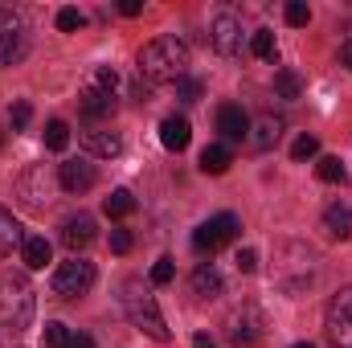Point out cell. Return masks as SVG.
Segmentation results:
<instances>
[{
	"label": "cell",
	"mask_w": 352,
	"mask_h": 348,
	"mask_svg": "<svg viewBox=\"0 0 352 348\" xmlns=\"http://www.w3.org/2000/svg\"><path fill=\"white\" fill-rule=\"evenodd\" d=\"M94 180H98V173H94V164H87V160H66V164H58V184L66 188V193H87V188H94Z\"/></svg>",
	"instance_id": "cell-14"
},
{
	"label": "cell",
	"mask_w": 352,
	"mask_h": 348,
	"mask_svg": "<svg viewBox=\"0 0 352 348\" xmlns=\"http://www.w3.org/2000/svg\"><path fill=\"white\" fill-rule=\"evenodd\" d=\"M176 94H180L184 102H197V98H201V78H188V74H184V78L176 83Z\"/></svg>",
	"instance_id": "cell-33"
},
{
	"label": "cell",
	"mask_w": 352,
	"mask_h": 348,
	"mask_svg": "<svg viewBox=\"0 0 352 348\" xmlns=\"http://www.w3.org/2000/svg\"><path fill=\"white\" fill-rule=\"evenodd\" d=\"M90 287H94V262L87 259H70L54 270V295L58 299H78Z\"/></svg>",
	"instance_id": "cell-8"
},
{
	"label": "cell",
	"mask_w": 352,
	"mask_h": 348,
	"mask_svg": "<svg viewBox=\"0 0 352 348\" xmlns=\"http://www.w3.org/2000/svg\"><path fill=\"white\" fill-rule=\"evenodd\" d=\"M102 209H107V217H131V213H135V197H131L127 188H115Z\"/></svg>",
	"instance_id": "cell-24"
},
{
	"label": "cell",
	"mask_w": 352,
	"mask_h": 348,
	"mask_svg": "<svg viewBox=\"0 0 352 348\" xmlns=\"http://www.w3.org/2000/svg\"><path fill=\"white\" fill-rule=\"evenodd\" d=\"M29 45V29H25V17L12 12V8H0V66H12Z\"/></svg>",
	"instance_id": "cell-9"
},
{
	"label": "cell",
	"mask_w": 352,
	"mask_h": 348,
	"mask_svg": "<svg viewBox=\"0 0 352 348\" xmlns=\"http://www.w3.org/2000/svg\"><path fill=\"white\" fill-rule=\"evenodd\" d=\"M230 164H234V152H230V144H209V148L201 152V173L221 176Z\"/></svg>",
	"instance_id": "cell-20"
},
{
	"label": "cell",
	"mask_w": 352,
	"mask_h": 348,
	"mask_svg": "<svg viewBox=\"0 0 352 348\" xmlns=\"http://www.w3.org/2000/svg\"><path fill=\"white\" fill-rule=\"evenodd\" d=\"M238 234H242V221H238L234 213H217V217H209V221H201V226L192 230V250H197V254H217V250L230 246Z\"/></svg>",
	"instance_id": "cell-6"
},
{
	"label": "cell",
	"mask_w": 352,
	"mask_h": 348,
	"mask_svg": "<svg viewBox=\"0 0 352 348\" xmlns=\"http://www.w3.org/2000/svg\"><path fill=\"white\" fill-rule=\"evenodd\" d=\"M340 66H349V70H352V37L340 45Z\"/></svg>",
	"instance_id": "cell-40"
},
{
	"label": "cell",
	"mask_w": 352,
	"mask_h": 348,
	"mask_svg": "<svg viewBox=\"0 0 352 348\" xmlns=\"http://www.w3.org/2000/svg\"><path fill=\"white\" fill-rule=\"evenodd\" d=\"M173 274H176L173 259H160L156 266H152V283H156V287H164V283H173Z\"/></svg>",
	"instance_id": "cell-35"
},
{
	"label": "cell",
	"mask_w": 352,
	"mask_h": 348,
	"mask_svg": "<svg viewBox=\"0 0 352 348\" xmlns=\"http://www.w3.org/2000/svg\"><path fill=\"white\" fill-rule=\"evenodd\" d=\"M82 25H87V17H82L78 8H62V12H58V29H62V33H74V29H82Z\"/></svg>",
	"instance_id": "cell-31"
},
{
	"label": "cell",
	"mask_w": 352,
	"mask_h": 348,
	"mask_svg": "<svg viewBox=\"0 0 352 348\" xmlns=\"http://www.w3.org/2000/svg\"><path fill=\"white\" fill-rule=\"evenodd\" d=\"M78 140H82V148H87L90 156H102V160H111V156L123 152V140H119L115 131H98V127H90V131H82Z\"/></svg>",
	"instance_id": "cell-16"
},
{
	"label": "cell",
	"mask_w": 352,
	"mask_h": 348,
	"mask_svg": "<svg viewBox=\"0 0 352 348\" xmlns=\"http://www.w3.org/2000/svg\"><path fill=\"white\" fill-rule=\"evenodd\" d=\"M324 332H328V345L332 348H352V287H340L332 295Z\"/></svg>",
	"instance_id": "cell-7"
},
{
	"label": "cell",
	"mask_w": 352,
	"mask_h": 348,
	"mask_svg": "<svg viewBox=\"0 0 352 348\" xmlns=\"http://www.w3.org/2000/svg\"><path fill=\"white\" fill-rule=\"evenodd\" d=\"M66 144H70V127H66L62 119H50V123H45V148L62 152Z\"/></svg>",
	"instance_id": "cell-28"
},
{
	"label": "cell",
	"mask_w": 352,
	"mask_h": 348,
	"mask_svg": "<svg viewBox=\"0 0 352 348\" xmlns=\"http://www.w3.org/2000/svg\"><path fill=\"white\" fill-rule=\"evenodd\" d=\"M54 184H58V176L50 173L45 164H33L29 173L21 176L16 193H21V201H25L29 209H45V205L54 201Z\"/></svg>",
	"instance_id": "cell-11"
},
{
	"label": "cell",
	"mask_w": 352,
	"mask_h": 348,
	"mask_svg": "<svg viewBox=\"0 0 352 348\" xmlns=\"http://www.w3.org/2000/svg\"><path fill=\"white\" fill-rule=\"evenodd\" d=\"M234 262H238V270H242V274H254V270H258V254H254L250 246H242V250L234 254Z\"/></svg>",
	"instance_id": "cell-36"
},
{
	"label": "cell",
	"mask_w": 352,
	"mask_h": 348,
	"mask_svg": "<svg viewBox=\"0 0 352 348\" xmlns=\"http://www.w3.org/2000/svg\"><path fill=\"white\" fill-rule=\"evenodd\" d=\"M29 119H33V107H29V102H12V111H8L12 131H25V127H29Z\"/></svg>",
	"instance_id": "cell-32"
},
{
	"label": "cell",
	"mask_w": 352,
	"mask_h": 348,
	"mask_svg": "<svg viewBox=\"0 0 352 348\" xmlns=\"http://www.w3.org/2000/svg\"><path fill=\"white\" fill-rule=\"evenodd\" d=\"M250 54L263 58V62H274V58H278V45H274V33H270V29H258V33L250 37Z\"/></svg>",
	"instance_id": "cell-25"
},
{
	"label": "cell",
	"mask_w": 352,
	"mask_h": 348,
	"mask_svg": "<svg viewBox=\"0 0 352 348\" xmlns=\"http://www.w3.org/2000/svg\"><path fill=\"white\" fill-rule=\"evenodd\" d=\"M111 250L115 254H127L131 250V234L127 230H111Z\"/></svg>",
	"instance_id": "cell-37"
},
{
	"label": "cell",
	"mask_w": 352,
	"mask_h": 348,
	"mask_svg": "<svg viewBox=\"0 0 352 348\" xmlns=\"http://www.w3.org/2000/svg\"><path fill=\"white\" fill-rule=\"evenodd\" d=\"M316 152H320V140H316V135H307V131H303V135H299V140L291 144V160H295V164H303V160H311Z\"/></svg>",
	"instance_id": "cell-29"
},
{
	"label": "cell",
	"mask_w": 352,
	"mask_h": 348,
	"mask_svg": "<svg viewBox=\"0 0 352 348\" xmlns=\"http://www.w3.org/2000/svg\"><path fill=\"white\" fill-rule=\"evenodd\" d=\"M209 41H213V50H217L221 58H238V54H242V25H238V17L221 12V17L213 21V29H209Z\"/></svg>",
	"instance_id": "cell-12"
},
{
	"label": "cell",
	"mask_w": 352,
	"mask_h": 348,
	"mask_svg": "<svg viewBox=\"0 0 352 348\" xmlns=\"http://www.w3.org/2000/svg\"><path fill=\"white\" fill-rule=\"evenodd\" d=\"M217 131L226 144H242V140H250V115L238 102H226V107H217Z\"/></svg>",
	"instance_id": "cell-13"
},
{
	"label": "cell",
	"mask_w": 352,
	"mask_h": 348,
	"mask_svg": "<svg viewBox=\"0 0 352 348\" xmlns=\"http://www.w3.org/2000/svg\"><path fill=\"white\" fill-rule=\"evenodd\" d=\"M278 135H283V123H278V119H270V115H263V119L254 123L250 144H254L258 152H266V148H274V144H278Z\"/></svg>",
	"instance_id": "cell-23"
},
{
	"label": "cell",
	"mask_w": 352,
	"mask_h": 348,
	"mask_svg": "<svg viewBox=\"0 0 352 348\" xmlns=\"http://www.w3.org/2000/svg\"><path fill=\"white\" fill-rule=\"evenodd\" d=\"M291 348H316V345H307V340H299V345H291Z\"/></svg>",
	"instance_id": "cell-42"
},
{
	"label": "cell",
	"mask_w": 352,
	"mask_h": 348,
	"mask_svg": "<svg viewBox=\"0 0 352 348\" xmlns=\"http://www.w3.org/2000/svg\"><path fill=\"white\" fill-rule=\"evenodd\" d=\"M192 348H217V345H213V340H209V336H205V332H201V336H197V340H192Z\"/></svg>",
	"instance_id": "cell-41"
},
{
	"label": "cell",
	"mask_w": 352,
	"mask_h": 348,
	"mask_svg": "<svg viewBox=\"0 0 352 348\" xmlns=\"http://www.w3.org/2000/svg\"><path fill=\"white\" fill-rule=\"evenodd\" d=\"M316 250L311 246H303V242H283L278 250H274V283L287 291V295H295V291H303L311 279H316Z\"/></svg>",
	"instance_id": "cell-4"
},
{
	"label": "cell",
	"mask_w": 352,
	"mask_h": 348,
	"mask_svg": "<svg viewBox=\"0 0 352 348\" xmlns=\"http://www.w3.org/2000/svg\"><path fill=\"white\" fill-rule=\"evenodd\" d=\"M66 348H94V340H90L87 332H70V340H66Z\"/></svg>",
	"instance_id": "cell-38"
},
{
	"label": "cell",
	"mask_w": 352,
	"mask_h": 348,
	"mask_svg": "<svg viewBox=\"0 0 352 348\" xmlns=\"http://www.w3.org/2000/svg\"><path fill=\"white\" fill-rule=\"evenodd\" d=\"M188 140H192V131H188V119H184V115H168V119L160 123V144H164L168 152H184Z\"/></svg>",
	"instance_id": "cell-18"
},
{
	"label": "cell",
	"mask_w": 352,
	"mask_h": 348,
	"mask_svg": "<svg viewBox=\"0 0 352 348\" xmlns=\"http://www.w3.org/2000/svg\"><path fill=\"white\" fill-rule=\"evenodd\" d=\"M21 259H25L29 270H45V262L54 259V250H50V242H45V238H37V234H33V238H25V242H21Z\"/></svg>",
	"instance_id": "cell-21"
},
{
	"label": "cell",
	"mask_w": 352,
	"mask_h": 348,
	"mask_svg": "<svg viewBox=\"0 0 352 348\" xmlns=\"http://www.w3.org/2000/svg\"><path fill=\"white\" fill-rule=\"evenodd\" d=\"M62 242H66V250H87L90 242H94V217L90 213H78V217H66L62 221Z\"/></svg>",
	"instance_id": "cell-15"
},
{
	"label": "cell",
	"mask_w": 352,
	"mask_h": 348,
	"mask_svg": "<svg viewBox=\"0 0 352 348\" xmlns=\"http://www.w3.org/2000/svg\"><path fill=\"white\" fill-rule=\"evenodd\" d=\"M188 287H192L197 299H217V295H221V270H217L213 262H201V266L192 270Z\"/></svg>",
	"instance_id": "cell-17"
},
{
	"label": "cell",
	"mask_w": 352,
	"mask_h": 348,
	"mask_svg": "<svg viewBox=\"0 0 352 348\" xmlns=\"http://www.w3.org/2000/svg\"><path fill=\"white\" fill-rule=\"evenodd\" d=\"M263 328H266V320H263V312H258L254 303H242V307L226 320V336H230L234 345H242V348L258 345V340H263Z\"/></svg>",
	"instance_id": "cell-10"
},
{
	"label": "cell",
	"mask_w": 352,
	"mask_h": 348,
	"mask_svg": "<svg viewBox=\"0 0 352 348\" xmlns=\"http://www.w3.org/2000/svg\"><path fill=\"white\" fill-rule=\"evenodd\" d=\"M307 21H311V8H307L303 0H291V4H287V25H295V29H303Z\"/></svg>",
	"instance_id": "cell-30"
},
{
	"label": "cell",
	"mask_w": 352,
	"mask_h": 348,
	"mask_svg": "<svg viewBox=\"0 0 352 348\" xmlns=\"http://www.w3.org/2000/svg\"><path fill=\"white\" fill-rule=\"evenodd\" d=\"M274 90H278V98H299V90H303V83H299V74L295 70H278L274 74Z\"/></svg>",
	"instance_id": "cell-27"
},
{
	"label": "cell",
	"mask_w": 352,
	"mask_h": 348,
	"mask_svg": "<svg viewBox=\"0 0 352 348\" xmlns=\"http://www.w3.org/2000/svg\"><path fill=\"white\" fill-rule=\"evenodd\" d=\"M119 303H123V312H127V320L140 328V332H148L152 340H168V328H164V316H160V303H156V295L144 287V279H127L123 287H119Z\"/></svg>",
	"instance_id": "cell-2"
},
{
	"label": "cell",
	"mask_w": 352,
	"mask_h": 348,
	"mask_svg": "<svg viewBox=\"0 0 352 348\" xmlns=\"http://www.w3.org/2000/svg\"><path fill=\"white\" fill-rule=\"evenodd\" d=\"M29 320H33V287L21 270H4L0 274V328L21 336Z\"/></svg>",
	"instance_id": "cell-3"
},
{
	"label": "cell",
	"mask_w": 352,
	"mask_h": 348,
	"mask_svg": "<svg viewBox=\"0 0 352 348\" xmlns=\"http://www.w3.org/2000/svg\"><path fill=\"white\" fill-rule=\"evenodd\" d=\"M316 176L324 180V184H340L344 180V164H340V156H320V164H316Z\"/></svg>",
	"instance_id": "cell-26"
},
{
	"label": "cell",
	"mask_w": 352,
	"mask_h": 348,
	"mask_svg": "<svg viewBox=\"0 0 352 348\" xmlns=\"http://www.w3.org/2000/svg\"><path fill=\"white\" fill-rule=\"evenodd\" d=\"M25 242V234H21V221L0 205V259H8L12 254V246H21Z\"/></svg>",
	"instance_id": "cell-22"
},
{
	"label": "cell",
	"mask_w": 352,
	"mask_h": 348,
	"mask_svg": "<svg viewBox=\"0 0 352 348\" xmlns=\"http://www.w3.org/2000/svg\"><path fill=\"white\" fill-rule=\"evenodd\" d=\"M135 70L148 87H168V83H180L188 74V45L184 37L176 33H164L156 41H148L135 58Z\"/></svg>",
	"instance_id": "cell-1"
},
{
	"label": "cell",
	"mask_w": 352,
	"mask_h": 348,
	"mask_svg": "<svg viewBox=\"0 0 352 348\" xmlns=\"http://www.w3.org/2000/svg\"><path fill=\"white\" fill-rule=\"evenodd\" d=\"M119 12H123V17H140V12H144V4H140V0H123V4H119Z\"/></svg>",
	"instance_id": "cell-39"
},
{
	"label": "cell",
	"mask_w": 352,
	"mask_h": 348,
	"mask_svg": "<svg viewBox=\"0 0 352 348\" xmlns=\"http://www.w3.org/2000/svg\"><path fill=\"white\" fill-rule=\"evenodd\" d=\"M66 340H70L66 324H45V345L50 348H66Z\"/></svg>",
	"instance_id": "cell-34"
},
{
	"label": "cell",
	"mask_w": 352,
	"mask_h": 348,
	"mask_svg": "<svg viewBox=\"0 0 352 348\" xmlns=\"http://www.w3.org/2000/svg\"><path fill=\"white\" fill-rule=\"evenodd\" d=\"M115 90H119V74L111 66H98L90 74V83L82 87V94H78V111L87 119H107L115 111Z\"/></svg>",
	"instance_id": "cell-5"
},
{
	"label": "cell",
	"mask_w": 352,
	"mask_h": 348,
	"mask_svg": "<svg viewBox=\"0 0 352 348\" xmlns=\"http://www.w3.org/2000/svg\"><path fill=\"white\" fill-rule=\"evenodd\" d=\"M324 230L332 234V238H352V205H328L324 209Z\"/></svg>",
	"instance_id": "cell-19"
}]
</instances>
